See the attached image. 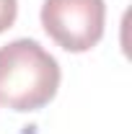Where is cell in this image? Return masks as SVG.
<instances>
[{
  "label": "cell",
  "instance_id": "2",
  "mask_svg": "<svg viewBox=\"0 0 132 134\" xmlns=\"http://www.w3.org/2000/svg\"><path fill=\"white\" fill-rule=\"evenodd\" d=\"M104 0H44L42 26L65 52H88L104 36Z\"/></svg>",
  "mask_w": 132,
  "mask_h": 134
},
{
  "label": "cell",
  "instance_id": "1",
  "mask_svg": "<svg viewBox=\"0 0 132 134\" xmlns=\"http://www.w3.org/2000/svg\"><path fill=\"white\" fill-rule=\"evenodd\" d=\"M60 65L34 39H16L0 47V103L13 111L47 106L60 88Z\"/></svg>",
  "mask_w": 132,
  "mask_h": 134
},
{
  "label": "cell",
  "instance_id": "3",
  "mask_svg": "<svg viewBox=\"0 0 132 134\" xmlns=\"http://www.w3.org/2000/svg\"><path fill=\"white\" fill-rule=\"evenodd\" d=\"M18 16V0H0V34L8 31Z\"/></svg>",
  "mask_w": 132,
  "mask_h": 134
}]
</instances>
